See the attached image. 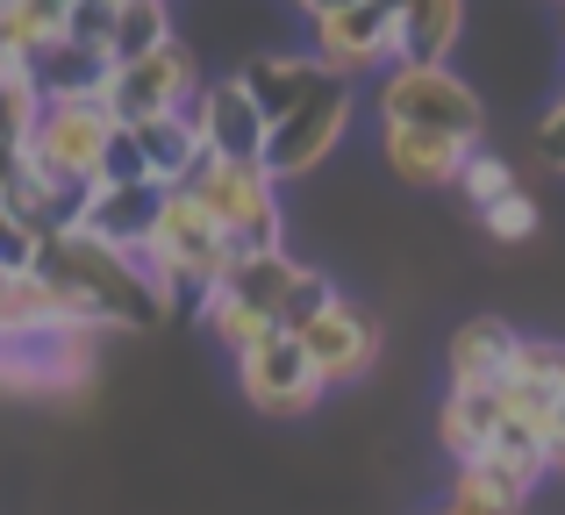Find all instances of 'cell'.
Masks as SVG:
<instances>
[{"label": "cell", "mask_w": 565, "mask_h": 515, "mask_svg": "<svg viewBox=\"0 0 565 515\" xmlns=\"http://www.w3.org/2000/svg\"><path fill=\"white\" fill-rule=\"evenodd\" d=\"M36 322H72V308H65V293L51 287L43 272H14V265H0V336H14V330H36Z\"/></svg>", "instance_id": "23"}, {"label": "cell", "mask_w": 565, "mask_h": 515, "mask_svg": "<svg viewBox=\"0 0 565 515\" xmlns=\"http://www.w3.org/2000/svg\"><path fill=\"white\" fill-rule=\"evenodd\" d=\"M380 151H386V172L408 186H451L458 165L472 158V143L458 137H437V129H408V122H380Z\"/></svg>", "instance_id": "17"}, {"label": "cell", "mask_w": 565, "mask_h": 515, "mask_svg": "<svg viewBox=\"0 0 565 515\" xmlns=\"http://www.w3.org/2000/svg\"><path fill=\"white\" fill-rule=\"evenodd\" d=\"M451 186L472 201V215H480V208H494L501 194H515V172H509V158H487V151H472L466 165H458V180H451Z\"/></svg>", "instance_id": "27"}, {"label": "cell", "mask_w": 565, "mask_h": 515, "mask_svg": "<svg viewBox=\"0 0 565 515\" xmlns=\"http://www.w3.org/2000/svg\"><path fill=\"white\" fill-rule=\"evenodd\" d=\"M380 8H386V14H394V8H401V0H380Z\"/></svg>", "instance_id": "38"}, {"label": "cell", "mask_w": 565, "mask_h": 515, "mask_svg": "<svg viewBox=\"0 0 565 515\" xmlns=\"http://www.w3.org/2000/svg\"><path fill=\"white\" fill-rule=\"evenodd\" d=\"M108 29H115V0H65V43L108 57Z\"/></svg>", "instance_id": "30"}, {"label": "cell", "mask_w": 565, "mask_h": 515, "mask_svg": "<svg viewBox=\"0 0 565 515\" xmlns=\"http://www.w3.org/2000/svg\"><path fill=\"white\" fill-rule=\"evenodd\" d=\"M29 272L51 279V287L65 293L72 322H94V330H151V322L166 315L158 287L143 279V265L129 251L94 244L86 229H51V237H36Z\"/></svg>", "instance_id": "1"}, {"label": "cell", "mask_w": 565, "mask_h": 515, "mask_svg": "<svg viewBox=\"0 0 565 515\" xmlns=\"http://www.w3.org/2000/svg\"><path fill=\"white\" fill-rule=\"evenodd\" d=\"M94 322H36L0 336V387L8 394H65L94 365Z\"/></svg>", "instance_id": "6"}, {"label": "cell", "mask_w": 565, "mask_h": 515, "mask_svg": "<svg viewBox=\"0 0 565 515\" xmlns=\"http://www.w3.org/2000/svg\"><path fill=\"white\" fill-rule=\"evenodd\" d=\"M222 287L236 293L244 308H258L273 330H294L301 315H316L322 301H330V272H316V265H301L279 244V251H244V258H230V272H222Z\"/></svg>", "instance_id": "7"}, {"label": "cell", "mask_w": 565, "mask_h": 515, "mask_svg": "<svg viewBox=\"0 0 565 515\" xmlns=\"http://www.w3.org/2000/svg\"><path fill=\"white\" fill-rule=\"evenodd\" d=\"M380 122H408V129H437V137H458L480 151L487 137V108L451 65H386V86H380Z\"/></svg>", "instance_id": "5"}, {"label": "cell", "mask_w": 565, "mask_h": 515, "mask_svg": "<svg viewBox=\"0 0 565 515\" xmlns=\"http://www.w3.org/2000/svg\"><path fill=\"white\" fill-rule=\"evenodd\" d=\"M14 172H22V151H14V143H0V186H8Z\"/></svg>", "instance_id": "35"}, {"label": "cell", "mask_w": 565, "mask_h": 515, "mask_svg": "<svg viewBox=\"0 0 565 515\" xmlns=\"http://www.w3.org/2000/svg\"><path fill=\"white\" fill-rule=\"evenodd\" d=\"M544 473H565V422L552 430V444H544Z\"/></svg>", "instance_id": "34"}, {"label": "cell", "mask_w": 565, "mask_h": 515, "mask_svg": "<svg viewBox=\"0 0 565 515\" xmlns=\"http://www.w3.org/2000/svg\"><path fill=\"white\" fill-rule=\"evenodd\" d=\"M558 14H565V8H558Z\"/></svg>", "instance_id": "42"}, {"label": "cell", "mask_w": 565, "mask_h": 515, "mask_svg": "<svg viewBox=\"0 0 565 515\" xmlns=\"http://www.w3.org/2000/svg\"><path fill=\"white\" fill-rule=\"evenodd\" d=\"M158 43H172V0H122L115 29H108V72L143 57V51H158Z\"/></svg>", "instance_id": "24"}, {"label": "cell", "mask_w": 565, "mask_h": 515, "mask_svg": "<svg viewBox=\"0 0 565 515\" xmlns=\"http://www.w3.org/2000/svg\"><path fill=\"white\" fill-rule=\"evenodd\" d=\"M480 229L494 244H523V237H537V201L515 186V194H501L494 208H480Z\"/></svg>", "instance_id": "28"}, {"label": "cell", "mask_w": 565, "mask_h": 515, "mask_svg": "<svg viewBox=\"0 0 565 515\" xmlns=\"http://www.w3.org/2000/svg\"><path fill=\"white\" fill-rule=\"evenodd\" d=\"M36 115H43V86H36V72H29V65L0 72V143H14V151H22L29 129H36Z\"/></svg>", "instance_id": "26"}, {"label": "cell", "mask_w": 565, "mask_h": 515, "mask_svg": "<svg viewBox=\"0 0 565 515\" xmlns=\"http://www.w3.org/2000/svg\"><path fill=\"white\" fill-rule=\"evenodd\" d=\"M509 373L515 379H565V344L558 336H515Z\"/></svg>", "instance_id": "31"}, {"label": "cell", "mask_w": 565, "mask_h": 515, "mask_svg": "<svg viewBox=\"0 0 565 515\" xmlns=\"http://www.w3.org/2000/svg\"><path fill=\"white\" fill-rule=\"evenodd\" d=\"M344 129H351V86L330 79L322 94H308L294 115H279V122L265 129L258 165L273 172V180H301V172H316L322 158L344 143Z\"/></svg>", "instance_id": "10"}, {"label": "cell", "mask_w": 565, "mask_h": 515, "mask_svg": "<svg viewBox=\"0 0 565 515\" xmlns=\"http://www.w3.org/2000/svg\"><path fill=\"white\" fill-rule=\"evenodd\" d=\"M394 29H401V57L408 65H444L458 29H466V0H401Z\"/></svg>", "instance_id": "21"}, {"label": "cell", "mask_w": 565, "mask_h": 515, "mask_svg": "<svg viewBox=\"0 0 565 515\" xmlns=\"http://www.w3.org/2000/svg\"><path fill=\"white\" fill-rule=\"evenodd\" d=\"M129 180H151V165H143L137 137H129V129L115 122V137L100 143V172H94V186H129Z\"/></svg>", "instance_id": "29"}, {"label": "cell", "mask_w": 565, "mask_h": 515, "mask_svg": "<svg viewBox=\"0 0 565 515\" xmlns=\"http://www.w3.org/2000/svg\"><path fill=\"white\" fill-rule=\"evenodd\" d=\"M115 137V115H108V94H72V100H43L36 129L22 143V165L51 186H72L86 194L100 172V143Z\"/></svg>", "instance_id": "4"}, {"label": "cell", "mask_w": 565, "mask_h": 515, "mask_svg": "<svg viewBox=\"0 0 565 515\" xmlns=\"http://www.w3.org/2000/svg\"><path fill=\"white\" fill-rule=\"evenodd\" d=\"M158 201H166V186H158V180H129V186H86V208H79V223H72V229H86L94 244H108V251H129V258H137L143 244H151Z\"/></svg>", "instance_id": "14"}, {"label": "cell", "mask_w": 565, "mask_h": 515, "mask_svg": "<svg viewBox=\"0 0 565 515\" xmlns=\"http://www.w3.org/2000/svg\"><path fill=\"white\" fill-rule=\"evenodd\" d=\"M537 151H544V165H552V172H565V100L537 122Z\"/></svg>", "instance_id": "33"}, {"label": "cell", "mask_w": 565, "mask_h": 515, "mask_svg": "<svg viewBox=\"0 0 565 515\" xmlns=\"http://www.w3.org/2000/svg\"><path fill=\"white\" fill-rule=\"evenodd\" d=\"M558 8H565V0H558Z\"/></svg>", "instance_id": "41"}, {"label": "cell", "mask_w": 565, "mask_h": 515, "mask_svg": "<svg viewBox=\"0 0 565 515\" xmlns=\"http://www.w3.org/2000/svg\"><path fill=\"white\" fill-rule=\"evenodd\" d=\"M501 422H509L501 387H451L444 394V416H437V437H444V451L466 465V459H480V451L501 444Z\"/></svg>", "instance_id": "19"}, {"label": "cell", "mask_w": 565, "mask_h": 515, "mask_svg": "<svg viewBox=\"0 0 565 515\" xmlns=\"http://www.w3.org/2000/svg\"><path fill=\"white\" fill-rule=\"evenodd\" d=\"M558 394H565V379H558Z\"/></svg>", "instance_id": "39"}, {"label": "cell", "mask_w": 565, "mask_h": 515, "mask_svg": "<svg viewBox=\"0 0 565 515\" xmlns=\"http://www.w3.org/2000/svg\"><path fill=\"white\" fill-rule=\"evenodd\" d=\"M186 194H193V208L215 223V237L230 244V258L279 251V180L258 158H201Z\"/></svg>", "instance_id": "3"}, {"label": "cell", "mask_w": 565, "mask_h": 515, "mask_svg": "<svg viewBox=\"0 0 565 515\" xmlns=\"http://www.w3.org/2000/svg\"><path fill=\"white\" fill-rule=\"evenodd\" d=\"M537 480H544V459H537V451L494 444V451H480V459L458 465V487H451V494H458V502L494 508V515H523L530 494H537Z\"/></svg>", "instance_id": "15"}, {"label": "cell", "mask_w": 565, "mask_h": 515, "mask_svg": "<svg viewBox=\"0 0 565 515\" xmlns=\"http://www.w3.org/2000/svg\"><path fill=\"white\" fill-rule=\"evenodd\" d=\"M29 258H36V237H29L14 215H0V265H14V272H22Z\"/></svg>", "instance_id": "32"}, {"label": "cell", "mask_w": 565, "mask_h": 515, "mask_svg": "<svg viewBox=\"0 0 565 515\" xmlns=\"http://www.w3.org/2000/svg\"><path fill=\"white\" fill-rule=\"evenodd\" d=\"M193 94H201V65H193V51H186L180 36L108 72V115H115V122H151V115H186V100H193Z\"/></svg>", "instance_id": "9"}, {"label": "cell", "mask_w": 565, "mask_h": 515, "mask_svg": "<svg viewBox=\"0 0 565 515\" xmlns=\"http://www.w3.org/2000/svg\"><path fill=\"white\" fill-rule=\"evenodd\" d=\"M29 72H36L43 100H72V94H108V57L86 51V43H65L57 36L51 51L29 57Z\"/></svg>", "instance_id": "22"}, {"label": "cell", "mask_w": 565, "mask_h": 515, "mask_svg": "<svg viewBox=\"0 0 565 515\" xmlns=\"http://www.w3.org/2000/svg\"><path fill=\"white\" fill-rule=\"evenodd\" d=\"M294 344L308 351V365H316L322 387H351V379H365L380 365V322H373V308L330 293L316 315L294 322Z\"/></svg>", "instance_id": "8"}, {"label": "cell", "mask_w": 565, "mask_h": 515, "mask_svg": "<svg viewBox=\"0 0 565 515\" xmlns=\"http://www.w3.org/2000/svg\"><path fill=\"white\" fill-rule=\"evenodd\" d=\"M115 8H122V0H115Z\"/></svg>", "instance_id": "40"}, {"label": "cell", "mask_w": 565, "mask_h": 515, "mask_svg": "<svg viewBox=\"0 0 565 515\" xmlns=\"http://www.w3.org/2000/svg\"><path fill=\"white\" fill-rule=\"evenodd\" d=\"M515 336L501 315H472L466 330L451 336V351H444V373H451V387H501L509 379V358H515Z\"/></svg>", "instance_id": "18"}, {"label": "cell", "mask_w": 565, "mask_h": 515, "mask_svg": "<svg viewBox=\"0 0 565 515\" xmlns=\"http://www.w3.org/2000/svg\"><path fill=\"white\" fill-rule=\"evenodd\" d=\"M236 86L250 94V108L265 115V129L279 122V115H294L308 94H322L330 86V72L316 65V57H294V51H265V57H250L244 72H236Z\"/></svg>", "instance_id": "16"}, {"label": "cell", "mask_w": 565, "mask_h": 515, "mask_svg": "<svg viewBox=\"0 0 565 515\" xmlns=\"http://www.w3.org/2000/svg\"><path fill=\"white\" fill-rule=\"evenodd\" d=\"M193 315H201V330H215V344H222V351H250L265 330H273V322H265L258 308H244L230 287H207L201 301H193Z\"/></svg>", "instance_id": "25"}, {"label": "cell", "mask_w": 565, "mask_h": 515, "mask_svg": "<svg viewBox=\"0 0 565 515\" xmlns=\"http://www.w3.org/2000/svg\"><path fill=\"white\" fill-rule=\"evenodd\" d=\"M437 515H494V508H480V502H458V494H451V502H444Z\"/></svg>", "instance_id": "36"}, {"label": "cell", "mask_w": 565, "mask_h": 515, "mask_svg": "<svg viewBox=\"0 0 565 515\" xmlns=\"http://www.w3.org/2000/svg\"><path fill=\"white\" fill-rule=\"evenodd\" d=\"M143 279L158 287V301L172 308H193L207 287H222V272H230V244L215 237V223H207L201 208H193L186 186H166V201H158V223H151V244L137 251Z\"/></svg>", "instance_id": "2"}, {"label": "cell", "mask_w": 565, "mask_h": 515, "mask_svg": "<svg viewBox=\"0 0 565 515\" xmlns=\"http://www.w3.org/2000/svg\"><path fill=\"white\" fill-rule=\"evenodd\" d=\"M308 8V22H316V14H330V8H344V0H301Z\"/></svg>", "instance_id": "37"}, {"label": "cell", "mask_w": 565, "mask_h": 515, "mask_svg": "<svg viewBox=\"0 0 565 515\" xmlns=\"http://www.w3.org/2000/svg\"><path fill=\"white\" fill-rule=\"evenodd\" d=\"M236 379H244L250 408L273 416V422H294L322 401V379L308 365V351L294 344V330H265L250 351H236Z\"/></svg>", "instance_id": "11"}, {"label": "cell", "mask_w": 565, "mask_h": 515, "mask_svg": "<svg viewBox=\"0 0 565 515\" xmlns=\"http://www.w3.org/2000/svg\"><path fill=\"white\" fill-rule=\"evenodd\" d=\"M122 129L137 137V151H143V165H151L158 186H186L193 172H201V158H207L186 115H151V122H122Z\"/></svg>", "instance_id": "20"}, {"label": "cell", "mask_w": 565, "mask_h": 515, "mask_svg": "<svg viewBox=\"0 0 565 515\" xmlns=\"http://www.w3.org/2000/svg\"><path fill=\"white\" fill-rule=\"evenodd\" d=\"M186 122L207 158H258L265 151V115L250 108V94L236 79H215V86L201 79V94L186 100Z\"/></svg>", "instance_id": "13"}, {"label": "cell", "mask_w": 565, "mask_h": 515, "mask_svg": "<svg viewBox=\"0 0 565 515\" xmlns=\"http://www.w3.org/2000/svg\"><path fill=\"white\" fill-rule=\"evenodd\" d=\"M316 57L330 79H359V72H380V65H401V29L380 0H344V8L316 14Z\"/></svg>", "instance_id": "12"}]
</instances>
